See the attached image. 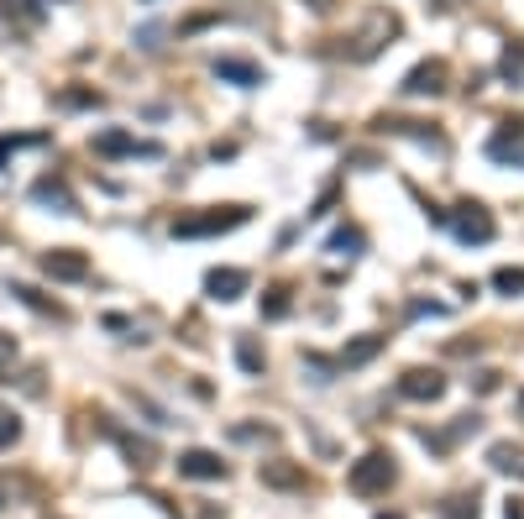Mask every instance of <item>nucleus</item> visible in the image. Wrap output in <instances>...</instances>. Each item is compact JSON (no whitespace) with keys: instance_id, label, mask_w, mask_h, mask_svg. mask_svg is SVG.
Instances as JSON below:
<instances>
[{"instance_id":"5","label":"nucleus","mask_w":524,"mask_h":519,"mask_svg":"<svg viewBox=\"0 0 524 519\" xmlns=\"http://www.w3.org/2000/svg\"><path fill=\"white\" fill-rule=\"evenodd\" d=\"M388 37H399V16H394V11H372V22L362 27V37H357V48H351V58H357V63L377 58V53L388 48Z\"/></svg>"},{"instance_id":"11","label":"nucleus","mask_w":524,"mask_h":519,"mask_svg":"<svg viewBox=\"0 0 524 519\" xmlns=\"http://www.w3.org/2000/svg\"><path fill=\"white\" fill-rule=\"evenodd\" d=\"M205 294L220 300V305H231V300L247 294V273H242V268H210V273H205Z\"/></svg>"},{"instance_id":"1","label":"nucleus","mask_w":524,"mask_h":519,"mask_svg":"<svg viewBox=\"0 0 524 519\" xmlns=\"http://www.w3.org/2000/svg\"><path fill=\"white\" fill-rule=\"evenodd\" d=\"M252 210L247 205H226V210H200V215H179L173 220V237H184V242H194V237H226V231H236V226H247Z\"/></svg>"},{"instance_id":"17","label":"nucleus","mask_w":524,"mask_h":519,"mask_svg":"<svg viewBox=\"0 0 524 519\" xmlns=\"http://www.w3.org/2000/svg\"><path fill=\"white\" fill-rule=\"evenodd\" d=\"M236 362H242V372H262L268 357H262V346H257L252 336H242V341H236Z\"/></svg>"},{"instance_id":"18","label":"nucleus","mask_w":524,"mask_h":519,"mask_svg":"<svg viewBox=\"0 0 524 519\" xmlns=\"http://www.w3.org/2000/svg\"><path fill=\"white\" fill-rule=\"evenodd\" d=\"M493 289H498V294H509V300H514V294H524V268H498V273H493Z\"/></svg>"},{"instance_id":"28","label":"nucleus","mask_w":524,"mask_h":519,"mask_svg":"<svg viewBox=\"0 0 524 519\" xmlns=\"http://www.w3.org/2000/svg\"><path fill=\"white\" fill-rule=\"evenodd\" d=\"M498 389V372H477V394H493Z\"/></svg>"},{"instance_id":"14","label":"nucleus","mask_w":524,"mask_h":519,"mask_svg":"<svg viewBox=\"0 0 524 519\" xmlns=\"http://www.w3.org/2000/svg\"><path fill=\"white\" fill-rule=\"evenodd\" d=\"M383 352V336H362V341H351L346 352H341V367H362V362H372Z\"/></svg>"},{"instance_id":"27","label":"nucleus","mask_w":524,"mask_h":519,"mask_svg":"<svg viewBox=\"0 0 524 519\" xmlns=\"http://www.w3.org/2000/svg\"><path fill=\"white\" fill-rule=\"evenodd\" d=\"M524 68V48H509V53H503V74H520Z\"/></svg>"},{"instance_id":"29","label":"nucleus","mask_w":524,"mask_h":519,"mask_svg":"<svg viewBox=\"0 0 524 519\" xmlns=\"http://www.w3.org/2000/svg\"><path fill=\"white\" fill-rule=\"evenodd\" d=\"M0 357H16V341L11 336H0Z\"/></svg>"},{"instance_id":"16","label":"nucleus","mask_w":524,"mask_h":519,"mask_svg":"<svg viewBox=\"0 0 524 519\" xmlns=\"http://www.w3.org/2000/svg\"><path fill=\"white\" fill-rule=\"evenodd\" d=\"M11 294H16L22 305H31V309H42V315H53V320H63V305L42 300V294H37V289H27V283H11Z\"/></svg>"},{"instance_id":"15","label":"nucleus","mask_w":524,"mask_h":519,"mask_svg":"<svg viewBox=\"0 0 524 519\" xmlns=\"http://www.w3.org/2000/svg\"><path fill=\"white\" fill-rule=\"evenodd\" d=\"M362 246H368V237H362L357 226H341L336 237H331V252H336V257H362Z\"/></svg>"},{"instance_id":"31","label":"nucleus","mask_w":524,"mask_h":519,"mask_svg":"<svg viewBox=\"0 0 524 519\" xmlns=\"http://www.w3.org/2000/svg\"><path fill=\"white\" fill-rule=\"evenodd\" d=\"M309 5H315V11H331V5H336V0H309Z\"/></svg>"},{"instance_id":"2","label":"nucleus","mask_w":524,"mask_h":519,"mask_svg":"<svg viewBox=\"0 0 524 519\" xmlns=\"http://www.w3.org/2000/svg\"><path fill=\"white\" fill-rule=\"evenodd\" d=\"M351 493H362V498H372V493H388V483H394V457H383V452H368V457L351 467Z\"/></svg>"},{"instance_id":"10","label":"nucleus","mask_w":524,"mask_h":519,"mask_svg":"<svg viewBox=\"0 0 524 519\" xmlns=\"http://www.w3.org/2000/svg\"><path fill=\"white\" fill-rule=\"evenodd\" d=\"M488 157H493V163H509V168H514V163L524 168V121H509L498 137H488Z\"/></svg>"},{"instance_id":"26","label":"nucleus","mask_w":524,"mask_h":519,"mask_svg":"<svg viewBox=\"0 0 524 519\" xmlns=\"http://www.w3.org/2000/svg\"><path fill=\"white\" fill-rule=\"evenodd\" d=\"M63 105H100V94H90V90H68V94H63Z\"/></svg>"},{"instance_id":"25","label":"nucleus","mask_w":524,"mask_h":519,"mask_svg":"<svg viewBox=\"0 0 524 519\" xmlns=\"http://www.w3.org/2000/svg\"><path fill=\"white\" fill-rule=\"evenodd\" d=\"M27 142H37V137H0V163L16 153V148H27Z\"/></svg>"},{"instance_id":"13","label":"nucleus","mask_w":524,"mask_h":519,"mask_svg":"<svg viewBox=\"0 0 524 519\" xmlns=\"http://www.w3.org/2000/svg\"><path fill=\"white\" fill-rule=\"evenodd\" d=\"M179 472L184 478H200V483H216V478H226V461L216 452H184L179 457Z\"/></svg>"},{"instance_id":"9","label":"nucleus","mask_w":524,"mask_h":519,"mask_svg":"<svg viewBox=\"0 0 524 519\" xmlns=\"http://www.w3.org/2000/svg\"><path fill=\"white\" fill-rule=\"evenodd\" d=\"M31 200H37V205H48V210H58V215H79V200H74V189H68L63 179H53V174L31 183Z\"/></svg>"},{"instance_id":"7","label":"nucleus","mask_w":524,"mask_h":519,"mask_svg":"<svg viewBox=\"0 0 524 519\" xmlns=\"http://www.w3.org/2000/svg\"><path fill=\"white\" fill-rule=\"evenodd\" d=\"M94 153L100 157H157L163 148L157 142H137L131 131H100L94 137Z\"/></svg>"},{"instance_id":"8","label":"nucleus","mask_w":524,"mask_h":519,"mask_svg":"<svg viewBox=\"0 0 524 519\" xmlns=\"http://www.w3.org/2000/svg\"><path fill=\"white\" fill-rule=\"evenodd\" d=\"M399 394L414 398V404H431V398L446 394V378H440L435 367H409V372L399 378Z\"/></svg>"},{"instance_id":"4","label":"nucleus","mask_w":524,"mask_h":519,"mask_svg":"<svg viewBox=\"0 0 524 519\" xmlns=\"http://www.w3.org/2000/svg\"><path fill=\"white\" fill-rule=\"evenodd\" d=\"M37 268L53 278V283H84V278H90V257L74 252V246H53V252L37 257Z\"/></svg>"},{"instance_id":"24","label":"nucleus","mask_w":524,"mask_h":519,"mask_svg":"<svg viewBox=\"0 0 524 519\" xmlns=\"http://www.w3.org/2000/svg\"><path fill=\"white\" fill-rule=\"evenodd\" d=\"M22 435V425H16V415H0V446H11Z\"/></svg>"},{"instance_id":"21","label":"nucleus","mask_w":524,"mask_h":519,"mask_svg":"<svg viewBox=\"0 0 524 519\" xmlns=\"http://www.w3.org/2000/svg\"><path fill=\"white\" fill-rule=\"evenodd\" d=\"M262 478L278 483V488H294V483H299V472H294V467H262Z\"/></svg>"},{"instance_id":"22","label":"nucleus","mask_w":524,"mask_h":519,"mask_svg":"<svg viewBox=\"0 0 524 519\" xmlns=\"http://www.w3.org/2000/svg\"><path fill=\"white\" fill-rule=\"evenodd\" d=\"M137 48H142V53H157V48H163V27H157V22L153 27H142L137 31Z\"/></svg>"},{"instance_id":"20","label":"nucleus","mask_w":524,"mask_h":519,"mask_svg":"<svg viewBox=\"0 0 524 519\" xmlns=\"http://www.w3.org/2000/svg\"><path fill=\"white\" fill-rule=\"evenodd\" d=\"M262 315H268V320H283V315H289V289H268V300H262Z\"/></svg>"},{"instance_id":"23","label":"nucleus","mask_w":524,"mask_h":519,"mask_svg":"<svg viewBox=\"0 0 524 519\" xmlns=\"http://www.w3.org/2000/svg\"><path fill=\"white\" fill-rule=\"evenodd\" d=\"M11 11L27 16V22H42V5H37V0H5V16H11Z\"/></svg>"},{"instance_id":"34","label":"nucleus","mask_w":524,"mask_h":519,"mask_svg":"<svg viewBox=\"0 0 524 519\" xmlns=\"http://www.w3.org/2000/svg\"><path fill=\"white\" fill-rule=\"evenodd\" d=\"M0 504H5V493H0Z\"/></svg>"},{"instance_id":"30","label":"nucleus","mask_w":524,"mask_h":519,"mask_svg":"<svg viewBox=\"0 0 524 519\" xmlns=\"http://www.w3.org/2000/svg\"><path fill=\"white\" fill-rule=\"evenodd\" d=\"M509 519H524V504H509Z\"/></svg>"},{"instance_id":"12","label":"nucleus","mask_w":524,"mask_h":519,"mask_svg":"<svg viewBox=\"0 0 524 519\" xmlns=\"http://www.w3.org/2000/svg\"><path fill=\"white\" fill-rule=\"evenodd\" d=\"M216 68V79H226V85H236V90H257L268 74L257 68V63H247V58H216L210 63Z\"/></svg>"},{"instance_id":"33","label":"nucleus","mask_w":524,"mask_h":519,"mask_svg":"<svg viewBox=\"0 0 524 519\" xmlns=\"http://www.w3.org/2000/svg\"><path fill=\"white\" fill-rule=\"evenodd\" d=\"M142 5H153V0H142Z\"/></svg>"},{"instance_id":"3","label":"nucleus","mask_w":524,"mask_h":519,"mask_svg":"<svg viewBox=\"0 0 524 519\" xmlns=\"http://www.w3.org/2000/svg\"><path fill=\"white\" fill-rule=\"evenodd\" d=\"M446 226L457 231V242H466V246H488L493 242V215L483 210V205H457V215H446Z\"/></svg>"},{"instance_id":"32","label":"nucleus","mask_w":524,"mask_h":519,"mask_svg":"<svg viewBox=\"0 0 524 519\" xmlns=\"http://www.w3.org/2000/svg\"><path fill=\"white\" fill-rule=\"evenodd\" d=\"M377 519H399V515H377Z\"/></svg>"},{"instance_id":"6","label":"nucleus","mask_w":524,"mask_h":519,"mask_svg":"<svg viewBox=\"0 0 524 519\" xmlns=\"http://www.w3.org/2000/svg\"><path fill=\"white\" fill-rule=\"evenodd\" d=\"M409 100H425V94H440L446 90V58H425V63H414L409 74H404V85H399Z\"/></svg>"},{"instance_id":"19","label":"nucleus","mask_w":524,"mask_h":519,"mask_svg":"<svg viewBox=\"0 0 524 519\" xmlns=\"http://www.w3.org/2000/svg\"><path fill=\"white\" fill-rule=\"evenodd\" d=\"M493 467L498 472H524V452L520 446H493Z\"/></svg>"}]
</instances>
